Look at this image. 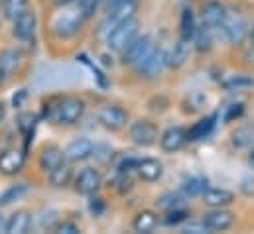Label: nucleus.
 I'll use <instances>...</instances> for the list:
<instances>
[{
  "instance_id": "a211bd4d",
  "label": "nucleus",
  "mask_w": 254,
  "mask_h": 234,
  "mask_svg": "<svg viewBox=\"0 0 254 234\" xmlns=\"http://www.w3.org/2000/svg\"><path fill=\"white\" fill-rule=\"evenodd\" d=\"M136 174L142 181L146 183H154L158 179H162L164 176V164L156 158H144V160H138L136 164Z\"/></svg>"
},
{
  "instance_id": "39448f33",
  "label": "nucleus",
  "mask_w": 254,
  "mask_h": 234,
  "mask_svg": "<svg viewBox=\"0 0 254 234\" xmlns=\"http://www.w3.org/2000/svg\"><path fill=\"white\" fill-rule=\"evenodd\" d=\"M221 32H223V38H225L227 44L239 46V44H243L247 40L251 30H249L247 20L241 14H227V20H225Z\"/></svg>"
},
{
  "instance_id": "f257e3e1",
  "label": "nucleus",
  "mask_w": 254,
  "mask_h": 234,
  "mask_svg": "<svg viewBox=\"0 0 254 234\" xmlns=\"http://www.w3.org/2000/svg\"><path fill=\"white\" fill-rule=\"evenodd\" d=\"M85 109H87V105H85L83 99H79V97H65L52 109L50 118L54 120V124L73 126V124H77L83 118Z\"/></svg>"
},
{
  "instance_id": "f8f14e48",
  "label": "nucleus",
  "mask_w": 254,
  "mask_h": 234,
  "mask_svg": "<svg viewBox=\"0 0 254 234\" xmlns=\"http://www.w3.org/2000/svg\"><path fill=\"white\" fill-rule=\"evenodd\" d=\"M201 221L209 229V233H225L235 225V215L225 207H221V209H211L207 215H203Z\"/></svg>"
},
{
  "instance_id": "6e6552de",
  "label": "nucleus",
  "mask_w": 254,
  "mask_h": 234,
  "mask_svg": "<svg viewBox=\"0 0 254 234\" xmlns=\"http://www.w3.org/2000/svg\"><path fill=\"white\" fill-rule=\"evenodd\" d=\"M99 122L111 132H121L128 126V113L117 105H105L99 109Z\"/></svg>"
},
{
  "instance_id": "a19ab883",
  "label": "nucleus",
  "mask_w": 254,
  "mask_h": 234,
  "mask_svg": "<svg viewBox=\"0 0 254 234\" xmlns=\"http://www.w3.org/2000/svg\"><path fill=\"white\" fill-rule=\"evenodd\" d=\"M186 233L203 234V233H209V229L203 225V221H199V223H190V225L186 227Z\"/></svg>"
},
{
  "instance_id": "9b49d317",
  "label": "nucleus",
  "mask_w": 254,
  "mask_h": 234,
  "mask_svg": "<svg viewBox=\"0 0 254 234\" xmlns=\"http://www.w3.org/2000/svg\"><path fill=\"white\" fill-rule=\"evenodd\" d=\"M36 28H38V20H36V14L32 10L24 12L20 18H16L12 22V36L22 42V44H28L34 40L36 36Z\"/></svg>"
},
{
  "instance_id": "4c0bfd02",
  "label": "nucleus",
  "mask_w": 254,
  "mask_h": 234,
  "mask_svg": "<svg viewBox=\"0 0 254 234\" xmlns=\"http://www.w3.org/2000/svg\"><path fill=\"white\" fill-rule=\"evenodd\" d=\"M18 128H20L24 134L32 132V130H34V117H32V115H22V117L18 118Z\"/></svg>"
},
{
  "instance_id": "393cba45",
  "label": "nucleus",
  "mask_w": 254,
  "mask_h": 234,
  "mask_svg": "<svg viewBox=\"0 0 254 234\" xmlns=\"http://www.w3.org/2000/svg\"><path fill=\"white\" fill-rule=\"evenodd\" d=\"M215 128V117H205L201 118L199 122H195L188 130V140L190 142H197V140H203L207 138Z\"/></svg>"
},
{
  "instance_id": "de8ad7c7",
  "label": "nucleus",
  "mask_w": 254,
  "mask_h": 234,
  "mask_svg": "<svg viewBox=\"0 0 254 234\" xmlns=\"http://www.w3.org/2000/svg\"><path fill=\"white\" fill-rule=\"evenodd\" d=\"M6 83V77H4V71H2V67H0V87Z\"/></svg>"
},
{
  "instance_id": "f03ea898",
  "label": "nucleus",
  "mask_w": 254,
  "mask_h": 234,
  "mask_svg": "<svg viewBox=\"0 0 254 234\" xmlns=\"http://www.w3.org/2000/svg\"><path fill=\"white\" fill-rule=\"evenodd\" d=\"M140 34V24L136 18L132 20H125V22H119L115 26L109 28V34H107V46L109 50L113 52H119L123 54L128 48V44Z\"/></svg>"
},
{
  "instance_id": "7ed1b4c3",
  "label": "nucleus",
  "mask_w": 254,
  "mask_h": 234,
  "mask_svg": "<svg viewBox=\"0 0 254 234\" xmlns=\"http://www.w3.org/2000/svg\"><path fill=\"white\" fill-rule=\"evenodd\" d=\"M128 138H130L132 144H136L140 148H150L158 142L160 132H158V126L152 120L140 118V120H136L128 126Z\"/></svg>"
},
{
  "instance_id": "2eb2a0df",
  "label": "nucleus",
  "mask_w": 254,
  "mask_h": 234,
  "mask_svg": "<svg viewBox=\"0 0 254 234\" xmlns=\"http://www.w3.org/2000/svg\"><path fill=\"white\" fill-rule=\"evenodd\" d=\"M26 164V156L24 152L16 150V148H8L0 154V174L4 176H16L24 170Z\"/></svg>"
},
{
  "instance_id": "09e8293b",
  "label": "nucleus",
  "mask_w": 254,
  "mask_h": 234,
  "mask_svg": "<svg viewBox=\"0 0 254 234\" xmlns=\"http://www.w3.org/2000/svg\"><path fill=\"white\" fill-rule=\"evenodd\" d=\"M249 38H251V44L254 46V26H253V30L249 32Z\"/></svg>"
},
{
  "instance_id": "49530a36",
  "label": "nucleus",
  "mask_w": 254,
  "mask_h": 234,
  "mask_svg": "<svg viewBox=\"0 0 254 234\" xmlns=\"http://www.w3.org/2000/svg\"><path fill=\"white\" fill-rule=\"evenodd\" d=\"M249 166L254 170V146L251 148V152H249Z\"/></svg>"
},
{
  "instance_id": "423d86ee",
  "label": "nucleus",
  "mask_w": 254,
  "mask_h": 234,
  "mask_svg": "<svg viewBox=\"0 0 254 234\" xmlns=\"http://www.w3.org/2000/svg\"><path fill=\"white\" fill-rule=\"evenodd\" d=\"M227 14L229 12H227L225 4H221L219 0H209L201 8V24L207 30H211L213 34L221 32V28H223V24L227 20Z\"/></svg>"
},
{
  "instance_id": "1a4fd4ad",
  "label": "nucleus",
  "mask_w": 254,
  "mask_h": 234,
  "mask_svg": "<svg viewBox=\"0 0 254 234\" xmlns=\"http://www.w3.org/2000/svg\"><path fill=\"white\" fill-rule=\"evenodd\" d=\"M73 185L81 195H95L103 185V176L97 168H85L73 177Z\"/></svg>"
},
{
  "instance_id": "20e7f679",
  "label": "nucleus",
  "mask_w": 254,
  "mask_h": 234,
  "mask_svg": "<svg viewBox=\"0 0 254 234\" xmlns=\"http://www.w3.org/2000/svg\"><path fill=\"white\" fill-rule=\"evenodd\" d=\"M166 69V52L162 48H152L150 54L136 65V71L144 79H158Z\"/></svg>"
},
{
  "instance_id": "9d476101",
  "label": "nucleus",
  "mask_w": 254,
  "mask_h": 234,
  "mask_svg": "<svg viewBox=\"0 0 254 234\" xmlns=\"http://www.w3.org/2000/svg\"><path fill=\"white\" fill-rule=\"evenodd\" d=\"M81 26H83V18L79 16V12H64L56 18L54 22V34L58 38H73L81 32Z\"/></svg>"
},
{
  "instance_id": "bb28decb",
  "label": "nucleus",
  "mask_w": 254,
  "mask_h": 234,
  "mask_svg": "<svg viewBox=\"0 0 254 234\" xmlns=\"http://www.w3.org/2000/svg\"><path fill=\"white\" fill-rule=\"evenodd\" d=\"M207 187H209L207 179L199 176H191L188 179H184V183H182V191L186 193V197H201Z\"/></svg>"
},
{
  "instance_id": "8fccbe9b",
  "label": "nucleus",
  "mask_w": 254,
  "mask_h": 234,
  "mask_svg": "<svg viewBox=\"0 0 254 234\" xmlns=\"http://www.w3.org/2000/svg\"><path fill=\"white\" fill-rule=\"evenodd\" d=\"M2 4H4V0H0V8H2Z\"/></svg>"
},
{
  "instance_id": "0eeeda50",
  "label": "nucleus",
  "mask_w": 254,
  "mask_h": 234,
  "mask_svg": "<svg viewBox=\"0 0 254 234\" xmlns=\"http://www.w3.org/2000/svg\"><path fill=\"white\" fill-rule=\"evenodd\" d=\"M156 44H154V40H152V36H148V34H138L130 44H128V48L123 52V61L128 63V65H132V67H136L142 59L146 58L148 54H150V50L154 48Z\"/></svg>"
},
{
  "instance_id": "c756f323",
  "label": "nucleus",
  "mask_w": 254,
  "mask_h": 234,
  "mask_svg": "<svg viewBox=\"0 0 254 234\" xmlns=\"http://www.w3.org/2000/svg\"><path fill=\"white\" fill-rule=\"evenodd\" d=\"M26 193H28V185H26V183L10 185V187L0 195V207H8V205H12L14 201H20Z\"/></svg>"
},
{
  "instance_id": "ea45409f",
  "label": "nucleus",
  "mask_w": 254,
  "mask_h": 234,
  "mask_svg": "<svg viewBox=\"0 0 254 234\" xmlns=\"http://www.w3.org/2000/svg\"><path fill=\"white\" fill-rule=\"evenodd\" d=\"M241 193L245 197H254V177H245L241 181Z\"/></svg>"
},
{
  "instance_id": "72a5a7b5",
  "label": "nucleus",
  "mask_w": 254,
  "mask_h": 234,
  "mask_svg": "<svg viewBox=\"0 0 254 234\" xmlns=\"http://www.w3.org/2000/svg\"><path fill=\"white\" fill-rule=\"evenodd\" d=\"M190 217L188 209L186 207H178V209H172V211H166V217H164V223L168 227H178L182 223H186Z\"/></svg>"
},
{
  "instance_id": "4be33fe9",
  "label": "nucleus",
  "mask_w": 254,
  "mask_h": 234,
  "mask_svg": "<svg viewBox=\"0 0 254 234\" xmlns=\"http://www.w3.org/2000/svg\"><path fill=\"white\" fill-rule=\"evenodd\" d=\"M32 229V215L28 211H16L10 215L6 223V233L10 234H24Z\"/></svg>"
},
{
  "instance_id": "c85d7f7f",
  "label": "nucleus",
  "mask_w": 254,
  "mask_h": 234,
  "mask_svg": "<svg viewBox=\"0 0 254 234\" xmlns=\"http://www.w3.org/2000/svg\"><path fill=\"white\" fill-rule=\"evenodd\" d=\"M254 144V128L251 126H243L239 130L233 132V146L237 150H247V148H253Z\"/></svg>"
},
{
  "instance_id": "e433bc0d",
  "label": "nucleus",
  "mask_w": 254,
  "mask_h": 234,
  "mask_svg": "<svg viewBox=\"0 0 254 234\" xmlns=\"http://www.w3.org/2000/svg\"><path fill=\"white\" fill-rule=\"evenodd\" d=\"M251 85H254L253 79L243 77V75H239V77H235L233 81H229V83H227V87H229V89H243V87H251Z\"/></svg>"
},
{
  "instance_id": "c9c22d12",
  "label": "nucleus",
  "mask_w": 254,
  "mask_h": 234,
  "mask_svg": "<svg viewBox=\"0 0 254 234\" xmlns=\"http://www.w3.org/2000/svg\"><path fill=\"white\" fill-rule=\"evenodd\" d=\"M93 158L105 164V162H109V160L113 158V148L107 146V144H95V148H93Z\"/></svg>"
},
{
  "instance_id": "f704fd0d",
  "label": "nucleus",
  "mask_w": 254,
  "mask_h": 234,
  "mask_svg": "<svg viewBox=\"0 0 254 234\" xmlns=\"http://www.w3.org/2000/svg\"><path fill=\"white\" fill-rule=\"evenodd\" d=\"M186 105H191V109H188L190 113L201 111V109L207 105V95H203V93H199V91H191L190 95L186 97Z\"/></svg>"
},
{
  "instance_id": "a878e982",
  "label": "nucleus",
  "mask_w": 254,
  "mask_h": 234,
  "mask_svg": "<svg viewBox=\"0 0 254 234\" xmlns=\"http://www.w3.org/2000/svg\"><path fill=\"white\" fill-rule=\"evenodd\" d=\"M28 10H30V2L28 0H4V4H2L4 18L10 20V22H14L16 18H20Z\"/></svg>"
},
{
  "instance_id": "7c9ffc66",
  "label": "nucleus",
  "mask_w": 254,
  "mask_h": 234,
  "mask_svg": "<svg viewBox=\"0 0 254 234\" xmlns=\"http://www.w3.org/2000/svg\"><path fill=\"white\" fill-rule=\"evenodd\" d=\"M101 4H103V0H75L77 12H79V16L83 20H91L97 14V10H99Z\"/></svg>"
},
{
  "instance_id": "dca6fc26",
  "label": "nucleus",
  "mask_w": 254,
  "mask_h": 234,
  "mask_svg": "<svg viewBox=\"0 0 254 234\" xmlns=\"http://www.w3.org/2000/svg\"><path fill=\"white\" fill-rule=\"evenodd\" d=\"M201 201L211 209H221L235 203V193L225 187H207L201 195Z\"/></svg>"
},
{
  "instance_id": "cd10ccee",
  "label": "nucleus",
  "mask_w": 254,
  "mask_h": 234,
  "mask_svg": "<svg viewBox=\"0 0 254 234\" xmlns=\"http://www.w3.org/2000/svg\"><path fill=\"white\" fill-rule=\"evenodd\" d=\"M191 44H193L195 50L201 52V54H203V52H209V50L213 48V32L207 30L205 26L197 28L195 34H193V38H191Z\"/></svg>"
},
{
  "instance_id": "5701e85b",
  "label": "nucleus",
  "mask_w": 254,
  "mask_h": 234,
  "mask_svg": "<svg viewBox=\"0 0 254 234\" xmlns=\"http://www.w3.org/2000/svg\"><path fill=\"white\" fill-rule=\"evenodd\" d=\"M158 223H160V219H158V215L154 211H142V213H138L134 217L132 229L136 233H152L158 227Z\"/></svg>"
},
{
  "instance_id": "6ab92c4d",
  "label": "nucleus",
  "mask_w": 254,
  "mask_h": 234,
  "mask_svg": "<svg viewBox=\"0 0 254 234\" xmlns=\"http://www.w3.org/2000/svg\"><path fill=\"white\" fill-rule=\"evenodd\" d=\"M22 63H24V58H22V54H20L18 50H12V48H10V50H4V52L0 54V67H2V71H4L6 81L20 73Z\"/></svg>"
},
{
  "instance_id": "c03bdc74",
  "label": "nucleus",
  "mask_w": 254,
  "mask_h": 234,
  "mask_svg": "<svg viewBox=\"0 0 254 234\" xmlns=\"http://www.w3.org/2000/svg\"><path fill=\"white\" fill-rule=\"evenodd\" d=\"M6 223H8V219L0 213V233H6Z\"/></svg>"
},
{
  "instance_id": "ddd939ff",
  "label": "nucleus",
  "mask_w": 254,
  "mask_h": 234,
  "mask_svg": "<svg viewBox=\"0 0 254 234\" xmlns=\"http://www.w3.org/2000/svg\"><path fill=\"white\" fill-rule=\"evenodd\" d=\"M160 148L166 154H176L188 144V132L180 126H170L160 134Z\"/></svg>"
},
{
  "instance_id": "58836bf2",
  "label": "nucleus",
  "mask_w": 254,
  "mask_h": 234,
  "mask_svg": "<svg viewBox=\"0 0 254 234\" xmlns=\"http://www.w3.org/2000/svg\"><path fill=\"white\" fill-rule=\"evenodd\" d=\"M56 231L60 234H77L81 233L79 231V227L75 225V223H71V221H64V223H60L58 227H56Z\"/></svg>"
},
{
  "instance_id": "79ce46f5",
  "label": "nucleus",
  "mask_w": 254,
  "mask_h": 234,
  "mask_svg": "<svg viewBox=\"0 0 254 234\" xmlns=\"http://www.w3.org/2000/svg\"><path fill=\"white\" fill-rule=\"evenodd\" d=\"M121 2H125V0H103V6H105V12H109V10H113L115 6H119Z\"/></svg>"
},
{
  "instance_id": "aec40b11",
  "label": "nucleus",
  "mask_w": 254,
  "mask_h": 234,
  "mask_svg": "<svg viewBox=\"0 0 254 234\" xmlns=\"http://www.w3.org/2000/svg\"><path fill=\"white\" fill-rule=\"evenodd\" d=\"M136 12H138V0H125L107 12V22H111V26H115L119 22L136 18Z\"/></svg>"
},
{
  "instance_id": "b1692460",
  "label": "nucleus",
  "mask_w": 254,
  "mask_h": 234,
  "mask_svg": "<svg viewBox=\"0 0 254 234\" xmlns=\"http://www.w3.org/2000/svg\"><path fill=\"white\" fill-rule=\"evenodd\" d=\"M73 168H71V164L65 160L64 164H60L56 170H52L50 172V181H52V185L54 187H67V185H71L73 183Z\"/></svg>"
},
{
  "instance_id": "4468645a",
  "label": "nucleus",
  "mask_w": 254,
  "mask_h": 234,
  "mask_svg": "<svg viewBox=\"0 0 254 234\" xmlns=\"http://www.w3.org/2000/svg\"><path fill=\"white\" fill-rule=\"evenodd\" d=\"M93 148H95L93 140H89V138H77V140H73V142L67 144V148H65L64 152L65 160L69 164L85 162V160L93 158Z\"/></svg>"
},
{
  "instance_id": "473e14b6",
  "label": "nucleus",
  "mask_w": 254,
  "mask_h": 234,
  "mask_svg": "<svg viewBox=\"0 0 254 234\" xmlns=\"http://www.w3.org/2000/svg\"><path fill=\"white\" fill-rule=\"evenodd\" d=\"M158 207L164 209V211H172V209H178V207H186V201L178 193H166L158 199Z\"/></svg>"
},
{
  "instance_id": "a18cd8bd",
  "label": "nucleus",
  "mask_w": 254,
  "mask_h": 234,
  "mask_svg": "<svg viewBox=\"0 0 254 234\" xmlns=\"http://www.w3.org/2000/svg\"><path fill=\"white\" fill-rule=\"evenodd\" d=\"M56 6H67V4H75V0H54Z\"/></svg>"
},
{
  "instance_id": "f3484780",
  "label": "nucleus",
  "mask_w": 254,
  "mask_h": 234,
  "mask_svg": "<svg viewBox=\"0 0 254 234\" xmlns=\"http://www.w3.org/2000/svg\"><path fill=\"white\" fill-rule=\"evenodd\" d=\"M190 48H191L190 40L180 38V40L166 52V67H172V69L184 67V65L188 63V59H190Z\"/></svg>"
},
{
  "instance_id": "412c9836",
  "label": "nucleus",
  "mask_w": 254,
  "mask_h": 234,
  "mask_svg": "<svg viewBox=\"0 0 254 234\" xmlns=\"http://www.w3.org/2000/svg\"><path fill=\"white\" fill-rule=\"evenodd\" d=\"M65 162V154L62 148H58V146H46L44 150H42V154H40V168L46 172V174H50L52 170H56L60 164H64Z\"/></svg>"
},
{
  "instance_id": "2f4dec72",
  "label": "nucleus",
  "mask_w": 254,
  "mask_h": 234,
  "mask_svg": "<svg viewBox=\"0 0 254 234\" xmlns=\"http://www.w3.org/2000/svg\"><path fill=\"white\" fill-rule=\"evenodd\" d=\"M195 30H197V22H195L193 10H191V8L190 10H184V14H182V38L191 42Z\"/></svg>"
},
{
  "instance_id": "37998d69",
  "label": "nucleus",
  "mask_w": 254,
  "mask_h": 234,
  "mask_svg": "<svg viewBox=\"0 0 254 234\" xmlns=\"http://www.w3.org/2000/svg\"><path fill=\"white\" fill-rule=\"evenodd\" d=\"M4 118H6V105H4L2 101H0V126H2Z\"/></svg>"
}]
</instances>
